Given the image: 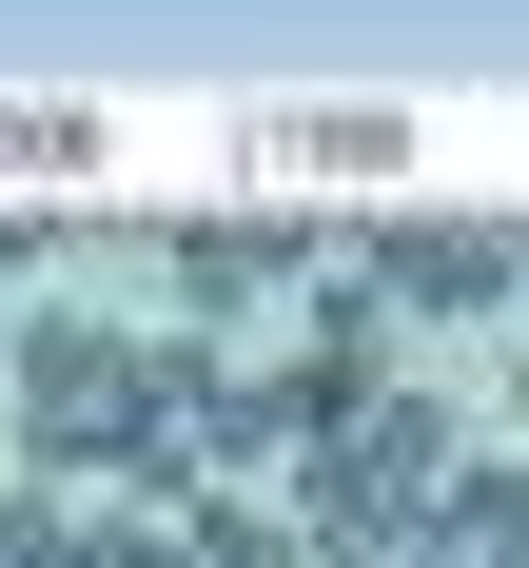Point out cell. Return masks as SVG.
Masks as SVG:
<instances>
[{
	"instance_id": "obj_1",
	"label": "cell",
	"mask_w": 529,
	"mask_h": 568,
	"mask_svg": "<svg viewBox=\"0 0 529 568\" xmlns=\"http://www.w3.org/2000/svg\"><path fill=\"white\" fill-rule=\"evenodd\" d=\"M235 138H255L275 176H411V158H431L393 99H275V118H235Z\"/></svg>"
},
{
	"instance_id": "obj_2",
	"label": "cell",
	"mask_w": 529,
	"mask_h": 568,
	"mask_svg": "<svg viewBox=\"0 0 529 568\" xmlns=\"http://www.w3.org/2000/svg\"><path fill=\"white\" fill-rule=\"evenodd\" d=\"M0 176H20V196H59V176H118V118H99V99H0Z\"/></svg>"
}]
</instances>
